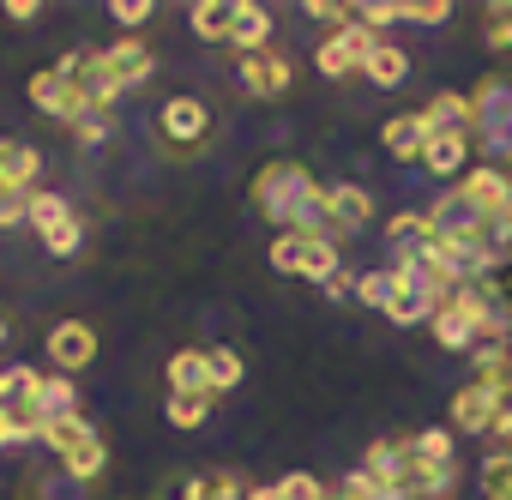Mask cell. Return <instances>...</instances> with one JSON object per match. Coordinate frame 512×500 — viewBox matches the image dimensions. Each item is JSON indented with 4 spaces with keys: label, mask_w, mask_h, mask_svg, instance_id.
Wrapping results in <instances>:
<instances>
[{
    "label": "cell",
    "mask_w": 512,
    "mask_h": 500,
    "mask_svg": "<svg viewBox=\"0 0 512 500\" xmlns=\"http://www.w3.org/2000/svg\"><path fill=\"white\" fill-rule=\"evenodd\" d=\"M97 61H103V73H109V79H115L121 91L145 85V79H151V67H157V55H151V49H145L139 37H121V43H109V49H103Z\"/></svg>",
    "instance_id": "obj_12"
},
{
    "label": "cell",
    "mask_w": 512,
    "mask_h": 500,
    "mask_svg": "<svg viewBox=\"0 0 512 500\" xmlns=\"http://www.w3.org/2000/svg\"><path fill=\"white\" fill-rule=\"evenodd\" d=\"M0 13H7L13 25H31V19H37L43 7H37V0H7V7H0Z\"/></svg>",
    "instance_id": "obj_45"
},
{
    "label": "cell",
    "mask_w": 512,
    "mask_h": 500,
    "mask_svg": "<svg viewBox=\"0 0 512 500\" xmlns=\"http://www.w3.org/2000/svg\"><path fill=\"white\" fill-rule=\"evenodd\" d=\"M109 13H115V25H127V31H139V25H145V19H151L157 7H151V0H115V7H109Z\"/></svg>",
    "instance_id": "obj_43"
},
{
    "label": "cell",
    "mask_w": 512,
    "mask_h": 500,
    "mask_svg": "<svg viewBox=\"0 0 512 500\" xmlns=\"http://www.w3.org/2000/svg\"><path fill=\"white\" fill-rule=\"evenodd\" d=\"M482 500H512V452L482 458Z\"/></svg>",
    "instance_id": "obj_32"
},
{
    "label": "cell",
    "mask_w": 512,
    "mask_h": 500,
    "mask_svg": "<svg viewBox=\"0 0 512 500\" xmlns=\"http://www.w3.org/2000/svg\"><path fill=\"white\" fill-rule=\"evenodd\" d=\"M0 350H7V314H0Z\"/></svg>",
    "instance_id": "obj_50"
},
{
    "label": "cell",
    "mask_w": 512,
    "mask_h": 500,
    "mask_svg": "<svg viewBox=\"0 0 512 500\" xmlns=\"http://www.w3.org/2000/svg\"><path fill=\"white\" fill-rule=\"evenodd\" d=\"M380 151H386L392 163H422V151H428V121H422V109L392 115V121L380 127Z\"/></svg>",
    "instance_id": "obj_13"
},
{
    "label": "cell",
    "mask_w": 512,
    "mask_h": 500,
    "mask_svg": "<svg viewBox=\"0 0 512 500\" xmlns=\"http://www.w3.org/2000/svg\"><path fill=\"white\" fill-rule=\"evenodd\" d=\"M398 19H404V0H362V7H356V25L374 31V37H380L386 25H398Z\"/></svg>",
    "instance_id": "obj_37"
},
{
    "label": "cell",
    "mask_w": 512,
    "mask_h": 500,
    "mask_svg": "<svg viewBox=\"0 0 512 500\" xmlns=\"http://www.w3.org/2000/svg\"><path fill=\"white\" fill-rule=\"evenodd\" d=\"M187 25L199 43H229V25H235V0H193L187 7Z\"/></svg>",
    "instance_id": "obj_20"
},
{
    "label": "cell",
    "mask_w": 512,
    "mask_h": 500,
    "mask_svg": "<svg viewBox=\"0 0 512 500\" xmlns=\"http://www.w3.org/2000/svg\"><path fill=\"white\" fill-rule=\"evenodd\" d=\"M410 446H416L422 458H440V464H452V458H458V446H452V428H422Z\"/></svg>",
    "instance_id": "obj_40"
},
{
    "label": "cell",
    "mask_w": 512,
    "mask_h": 500,
    "mask_svg": "<svg viewBox=\"0 0 512 500\" xmlns=\"http://www.w3.org/2000/svg\"><path fill=\"white\" fill-rule=\"evenodd\" d=\"M61 470H67L73 482H97V476L109 470V446H103V434H97L91 446H79V452H67V458H61Z\"/></svg>",
    "instance_id": "obj_30"
},
{
    "label": "cell",
    "mask_w": 512,
    "mask_h": 500,
    "mask_svg": "<svg viewBox=\"0 0 512 500\" xmlns=\"http://www.w3.org/2000/svg\"><path fill=\"white\" fill-rule=\"evenodd\" d=\"M452 0H404V25H446Z\"/></svg>",
    "instance_id": "obj_41"
},
{
    "label": "cell",
    "mask_w": 512,
    "mask_h": 500,
    "mask_svg": "<svg viewBox=\"0 0 512 500\" xmlns=\"http://www.w3.org/2000/svg\"><path fill=\"white\" fill-rule=\"evenodd\" d=\"M398 290H410L398 266H386V272H362V278H356V302H368V308H380V314L398 302Z\"/></svg>",
    "instance_id": "obj_25"
},
{
    "label": "cell",
    "mask_w": 512,
    "mask_h": 500,
    "mask_svg": "<svg viewBox=\"0 0 512 500\" xmlns=\"http://www.w3.org/2000/svg\"><path fill=\"white\" fill-rule=\"evenodd\" d=\"M470 139L476 151L512 163V73H488L470 91Z\"/></svg>",
    "instance_id": "obj_2"
},
{
    "label": "cell",
    "mask_w": 512,
    "mask_h": 500,
    "mask_svg": "<svg viewBox=\"0 0 512 500\" xmlns=\"http://www.w3.org/2000/svg\"><path fill=\"white\" fill-rule=\"evenodd\" d=\"M37 440H43V446H49L55 458H67V452L91 446V440H97V428H91V422H85V416L73 410V416H55V422H43V434H37Z\"/></svg>",
    "instance_id": "obj_21"
},
{
    "label": "cell",
    "mask_w": 512,
    "mask_h": 500,
    "mask_svg": "<svg viewBox=\"0 0 512 500\" xmlns=\"http://www.w3.org/2000/svg\"><path fill=\"white\" fill-rule=\"evenodd\" d=\"M386 241L398 247V260H422L428 241H434L428 211H392V217H386Z\"/></svg>",
    "instance_id": "obj_18"
},
{
    "label": "cell",
    "mask_w": 512,
    "mask_h": 500,
    "mask_svg": "<svg viewBox=\"0 0 512 500\" xmlns=\"http://www.w3.org/2000/svg\"><path fill=\"white\" fill-rule=\"evenodd\" d=\"M374 31H362V25H344V31H332L320 49H314V67L326 73V79H350V73H362L368 67V55H374Z\"/></svg>",
    "instance_id": "obj_5"
},
{
    "label": "cell",
    "mask_w": 512,
    "mask_h": 500,
    "mask_svg": "<svg viewBox=\"0 0 512 500\" xmlns=\"http://www.w3.org/2000/svg\"><path fill=\"white\" fill-rule=\"evenodd\" d=\"M470 380L488 386V392H500L512 380V344H476L470 350Z\"/></svg>",
    "instance_id": "obj_22"
},
{
    "label": "cell",
    "mask_w": 512,
    "mask_h": 500,
    "mask_svg": "<svg viewBox=\"0 0 512 500\" xmlns=\"http://www.w3.org/2000/svg\"><path fill=\"white\" fill-rule=\"evenodd\" d=\"M362 73H368V85H380V91H392V85H404V79H410V55H404L398 43H386V37H380Z\"/></svg>",
    "instance_id": "obj_23"
},
{
    "label": "cell",
    "mask_w": 512,
    "mask_h": 500,
    "mask_svg": "<svg viewBox=\"0 0 512 500\" xmlns=\"http://www.w3.org/2000/svg\"><path fill=\"white\" fill-rule=\"evenodd\" d=\"M452 488H458V458L452 464H440V458H422L410 440L398 446V470H392V500H452Z\"/></svg>",
    "instance_id": "obj_3"
},
{
    "label": "cell",
    "mask_w": 512,
    "mask_h": 500,
    "mask_svg": "<svg viewBox=\"0 0 512 500\" xmlns=\"http://www.w3.org/2000/svg\"><path fill=\"white\" fill-rule=\"evenodd\" d=\"M25 91H31V103H37L43 115H55V121H73V127H79V121L91 115V109H85V91H79V79H73V73H61V67H43V73H37Z\"/></svg>",
    "instance_id": "obj_6"
},
{
    "label": "cell",
    "mask_w": 512,
    "mask_h": 500,
    "mask_svg": "<svg viewBox=\"0 0 512 500\" xmlns=\"http://www.w3.org/2000/svg\"><path fill=\"white\" fill-rule=\"evenodd\" d=\"M13 223H25V193L19 187L0 193V229H13Z\"/></svg>",
    "instance_id": "obj_44"
},
{
    "label": "cell",
    "mask_w": 512,
    "mask_h": 500,
    "mask_svg": "<svg viewBox=\"0 0 512 500\" xmlns=\"http://www.w3.org/2000/svg\"><path fill=\"white\" fill-rule=\"evenodd\" d=\"M253 205H260V217L278 223V235L284 229L290 235H326V211H320L326 205V187L308 175V163H290V157L266 163L260 175H253Z\"/></svg>",
    "instance_id": "obj_1"
},
{
    "label": "cell",
    "mask_w": 512,
    "mask_h": 500,
    "mask_svg": "<svg viewBox=\"0 0 512 500\" xmlns=\"http://www.w3.org/2000/svg\"><path fill=\"white\" fill-rule=\"evenodd\" d=\"M452 434H494V392L464 380L452 392Z\"/></svg>",
    "instance_id": "obj_14"
},
{
    "label": "cell",
    "mask_w": 512,
    "mask_h": 500,
    "mask_svg": "<svg viewBox=\"0 0 512 500\" xmlns=\"http://www.w3.org/2000/svg\"><path fill=\"white\" fill-rule=\"evenodd\" d=\"M344 272V254H338V241H326V235H308V260H302V278L308 284H332Z\"/></svg>",
    "instance_id": "obj_27"
},
{
    "label": "cell",
    "mask_w": 512,
    "mask_h": 500,
    "mask_svg": "<svg viewBox=\"0 0 512 500\" xmlns=\"http://www.w3.org/2000/svg\"><path fill=\"white\" fill-rule=\"evenodd\" d=\"M326 296H332V302H344V296H356V278H350V272H338V278L326 284Z\"/></svg>",
    "instance_id": "obj_48"
},
{
    "label": "cell",
    "mask_w": 512,
    "mask_h": 500,
    "mask_svg": "<svg viewBox=\"0 0 512 500\" xmlns=\"http://www.w3.org/2000/svg\"><path fill=\"white\" fill-rule=\"evenodd\" d=\"M205 362H211V398H217V392H235V386H241V374H247V368H241V356H235V350H223V344H211V350H205Z\"/></svg>",
    "instance_id": "obj_31"
},
{
    "label": "cell",
    "mask_w": 512,
    "mask_h": 500,
    "mask_svg": "<svg viewBox=\"0 0 512 500\" xmlns=\"http://www.w3.org/2000/svg\"><path fill=\"white\" fill-rule=\"evenodd\" d=\"M452 193H458L476 217H506V211H512V169H500V163H476L464 181H452Z\"/></svg>",
    "instance_id": "obj_4"
},
{
    "label": "cell",
    "mask_w": 512,
    "mask_h": 500,
    "mask_svg": "<svg viewBox=\"0 0 512 500\" xmlns=\"http://www.w3.org/2000/svg\"><path fill=\"white\" fill-rule=\"evenodd\" d=\"M332 488L320 482V476H308V470H290L284 482H278V500H326Z\"/></svg>",
    "instance_id": "obj_39"
},
{
    "label": "cell",
    "mask_w": 512,
    "mask_h": 500,
    "mask_svg": "<svg viewBox=\"0 0 512 500\" xmlns=\"http://www.w3.org/2000/svg\"><path fill=\"white\" fill-rule=\"evenodd\" d=\"M49 356H55V368L73 380V374H85V368L97 362V332H91L85 320H61V326L49 332Z\"/></svg>",
    "instance_id": "obj_10"
},
{
    "label": "cell",
    "mask_w": 512,
    "mask_h": 500,
    "mask_svg": "<svg viewBox=\"0 0 512 500\" xmlns=\"http://www.w3.org/2000/svg\"><path fill=\"white\" fill-rule=\"evenodd\" d=\"M103 133H109V115H85V121H79V139H85V145H97Z\"/></svg>",
    "instance_id": "obj_46"
},
{
    "label": "cell",
    "mask_w": 512,
    "mask_h": 500,
    "mask_svg": "<svg viewBox=\"0 0 512 500\" xmlns=\"http://www.w3.org/2000/svg\"><path fill=\"white\" fill-rule=\"evenodd\" d=\"M181 494H187V500H241L247 482H241L235 470H199V476H187Z\"/></svg>",
    "instance_id": "obj_26"
},
{
    "label": "cell",
    "mask_w": 512,
    "mask_h": 500,
    "mask_svg": "<svg viewBox=\"0 0 512 500\" xmlns=\"http://www.w3.org/2000/svg\"><path fill=\"white\" fill-rule=\"evenodd\" d=\"M302 13H308V19H320V25H332V31L356 25V7H338V0H308Z\"/></svg>",
    "instance_id": "obj_42"
},
{
    "label": "cell",
    "mask_w": 512,
    "mask_h": 500,
    "mask_svg": "<svg viewBox=\"0 0 512 500\" xmlns=\"http://www.w3.org/2000/svg\"><path fill=\"white\" fill-rule=\"evenodd\" d=\"M422 121H428V133H446V127H470V91H440V97H428Z\"/></svg>",
    "instance_id": "obj_24"
},
{
    "label": "cell",
    "mask_w": 512,
    "mask_h": 500,
    "mask_svg": "<svg viewBox=\"0 0 512 500\" xmlns=\"http://www.w3.org/2000/svg\"><path fill=\"white\" fill-rule=\"evenodd\" d=\"M163 416H169V428H199V422L211 416V398H187V392H169V398H163Z\"/></svg>",
    "instance_id": "obj_35"
},
{
    "label": "cell",
    "mask_w": 512,
    "mask_h": 500,
    "mask_svg": "<svg viewBox=\"0 0 512 500\" xmlns=\"http://www.w3.org/2000/svg\"><path fill=\"white\" fill-rule=\"evenodd\" d=\"M157 127H163L169 145H199V139L211 133V109H205L199 97H169V103L157 109Z\"/></svg>",
    "instance_id": "obj_11"
},
{
    "label": "cell",
    "mask_w": 512,
    "mask_h": 500,
    "mask_svg": "<svg viewBox=\"0 0 512 500\" xmlns=\"http://www.w3.org/2000/svg\"><path fill=\"white\" fill-rule=\"evenodd\" d=\"M422 169H428L434 181H464V175L476 169V139H470V127H446V133H428Z\"/></svg>",
    "instance_id": "obj_7"
},
{
    "label": "cell",
    "mask_w": 512,
    "mask_h": 500,
    "mask_svg": "<svg viewBox=\"0 0 512 500\" xmlns=\"http://www.w3.org/2000/svg\"><path fill=\"white\" fill-rule=\"evenodd\" d=\"M290 85H296L290 55H278V49H266V55H241V91H247V97H284Z\"/></svg>",
    "instance_id": "obj_9"
},
{
    "label": "cell",
    "mask_w": 512,
    "mask_h": 500,
    "mask_svg": "<svg viewBox=\"0 0 512 500\" xmlns=\"http://www.w3.org/2000/svg\"><path fill=\"white\" fill-rule=\"evenodd\" d=\"M320 211H326V235H332V241H344V235H356V229L374 217V199H368V187H362V181H332Z\"/></svg>",
    "instance_id": "obj_8"
},
{
    "label": "cell",
    "mask_w": 512,
    "mask_h": 500,
    "mask_svg": "<svg viewBox=\"0 0 512 500\" xmlns=\"http://www.w3.org/2000/svg\"><path fill=\"white\" fill-rule=\"evenodd\" d=\"M229 43H235L241 55H266V49H272V13H266V7H253V0H235Z\"/></svg>",
    "instance_id": "obj_17"
},
{
    "label": "cell",
    "mask_w": 512,
    "mask_h": 500,
    "mask_svg": "<svg viewBox=\"0 0 512 500\" xmlns=\"http://www.w3.org/2000/svg\"><path fill=\"white\" fill-rule=\"evenodd\" d=\"M73 205H67V193H49V187H31L25 193V223H37V235L49 229V223H61Z\"/></svg>",
    "instance_id": "obj_29"
},
{
    "label": "cell",
    "mask_w": 512,
    "mask_h": 500,
    "mask_svg": "<svg viewBox=\"0 0 512 500\" xmlns=\"http://www.w3.org/2000/svg\"><path fill=\"white\" fill-rule=\"evenodd\" d=\"M0 193H7V181H0Z\"/></svg>",
    "instance_id": "obj_51"
},
{
    "label": "cell",
    "mask_w": 512,
    "mask_h": 500,
    "mask_svg": "<svg viewBox=\"0 0 512 500\" xmlns=\"http://www.w3.org/2000/svg\"><path fill=\"white\" fill-rule=\"evenodd\" d=\"M37 175H43V151L31 139H0V181L19 187V193H31Z\"/></svg>",
    "instance_id": "obj_15"
},
{
    "label": "cell",
    "mask_w": 512,
    "mask_h": 500,
    "mask_svg": "<svg viewBox=\"0 0 512 500\" xmlns=\"http://www.w3.org/2000/svg\"><path fill=\"white\" fill-rule=\"evenodd\" d=\"M79 241H85V223H79L73 211H67L61 223H49V229H43V247H49L55 260H73V254H79Z\"/></svg>",
    "instance_id": "obj_33"
},
{
    "label": "cell",
    "mask_w": 512,
    "mask_h": 500,
    "mask_svg": "<svg viewBox=\"0 0 512 500\" xmlns=\"http://www.w3.org/2000/svg\"><path fill=\"white\" fill-rule=\"evenodd\" d=\"M302 260H308V235H278L272 241V272H284V278H302Z\"/></svg>",
    "instance_id": "obj_34"
},
{
    "label": "cell",
    "mask_w": 512,
    "mask_h": 500,
    "mask_svg": "<svg viewBox=\"0 0 512 500\" xmlns=\"http://www.w3.org/2000/svg\"><path fill=\"white\" fill-rule=\"evenodd\" d=\"M169 392L211 398V362H205V350H175L169 356Z\"/></svg>",
    "instance_id": "obj_19"
},
{
    "label": "cell",
    "mask_w": 512,
    "mask_h": 500,
    "mask_svg": "<svg viewBox=\"0 0 512 500\" xmlns=\"http://www.w3.org/2000/svg\"><path fill=\"white\" fill-rule=\"evenodd\" d=\"M482 43L494 55H512V7H488V25H482Z\"/></svg>",
    "instance_id": "obj_38"
},
{
    "label": "cell",
    "mask_w": 512,
    "mask_h": 500,
    "mask_svg": "<svg viewBox=\"0 0 512 500\" xmlns=\"http://www.w3.org/2000/svg\"><path fill=\"white\" fill-rule=\"evenodd\" d=\"M500 296H506V308H512V260H506V272H500Z\"/></svg>",
    "instance_id": "obj_49"
},
{
    "label": "cell",
    "mask_w": 512,
    "mask_h": 500,
    "mask_svg": "<svg viewBox=\"0 0 512 500\" xmlns=\"http://www.w3.org/2000/svg\"><path fill=\"white\" fill-rule=\"evenodd\" d=\"M7 446H25V440H19V422L0 410V452H7Z\"/></svg>",
    "instance_id": "obj_47"
},
{
    "label": "cell",
    "mask_w": 512,
    "mask_h": 500,
    "mask_svg": "<svg viewBox=\"0 0 512 500\" xmlns=\"http://www.w3.org/2000/svg\"><path fill=\"white\" fill-rule=\"evenodd\" d=\"M428 332H434V344L440 350H452V356H470L482 338H476V320L458 308V302H446V308H434V320H428Z\"/></svg>",
    "instance_id": "obj_16"
},
{
    "label": "cell",
    "mask_w": 512,
    "mask_h": 500,
    "mask_svg": "<svg viewBox=\"0 0 512 500\" xmlns=\"http://www.w3.org/2000/svg\"><path fill=\"white\" fill-rule=\"evenodd\" d=\"M386 320H392V326H428V320H434V302L416 296V290H398V302L386 308Z\"/></svg>",
    "instance_id": "obj_36"
},
{
    "label": "cell",
    "mask_w": 512,
    "mask_h": 500,
    "mask_svg": "<svg viewBox=\"0 0 512 500\" xmlns=\"http://www.w3.org/2000/svg\"><path fill=\"white\" fill-rule=\"evenodd\" d=\"M73 410H79L73 380H67V374H49V380L37 386V416H43V422H55V416H73Z\"/></svg>",
    "instance_id": "obj_28"
}]
</instances>
